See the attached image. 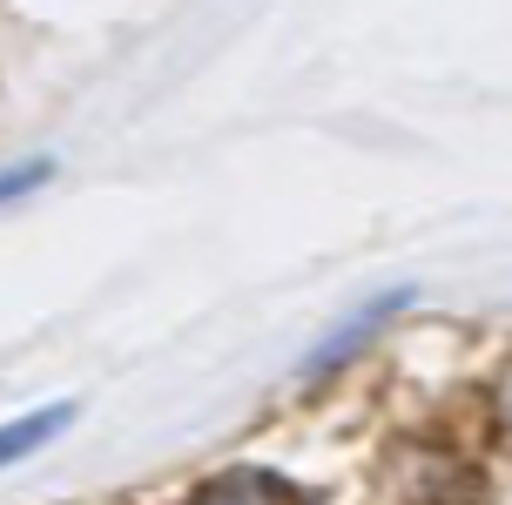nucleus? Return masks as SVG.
<instances>
[{
    "label": "nucleus",
    "instance_id": "1",
    "mask_svg": "<svg viewBox=\"0 0 512 505\" xmlns=\"http://www.w3.org/2000/svg\"><path fill=\"white\" fill-rule=\"evenodd\" d=\"M189 505H304V499L277 472H223V479H209Z\"/></svg>",
    "mask_w": 512,
    "mask_h": 505
},
{
    "label": "nucleus",
    "instance_id": "3",
    "mask_svg": "<svg viewBox=\"0 0 512 505\" xmlns=\"http://www.w3.org/2000/svg\"><path fill=\"white\" fill-rule=\"evenodd\" d=\"M34 182H48V162H27V169H14V176H0V202L21 196V189H34Z\"/></svg>",
    "mask_w": 512,
    "mask_h": 505
},
{
    "label": "nucleus",
    "instance_id": "2",
    "mask_svg": "<svg viewBox=\"0 0 512 505\" xmlns=\"http://www.w3.org/2000/svg\"><path fill=\"white\" fill-rule=\"evenodd\" d=\"M68 418H75L68 404H48V411H34V418H14V425H0V465H14V458H27L34 445H48V438L68 425Z\"/></svg>",
    "mask_w": 512,
    "mask_h": 505
}]
</instances>
